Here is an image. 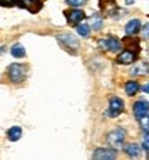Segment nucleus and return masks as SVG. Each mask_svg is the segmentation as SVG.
<instances>
[{"label":"nucleus","mask_w":149,"mask_h":160,"mask_svg":"<svg viewBox=\"0 0 149 160\" xmlns=\"http://www.w3.org/2000/svg\"><path fill=\"white\" fill-rule=\"evenodd\" d=\"M17 6L29 10L31 12H37L39 10L42 8L43 3L40 2V0H18V4Z\"/></svg>","instance_id":"obj_9"},{"label":"nucleus","mask_w":149,"mask_h":160,"mask_svg":"<svg viewBox=\"0 0 149 160\" xmlns=\"http://www.w3.org/2000/svg\"><path fill=\"white\" fill-rule=\"evenodd\" d=\"M144 35L147 36V38H149V24L145 25V28H144Z\"/></svg>","instance_id":"obj_23"},{"label":"nucleus","mask_w":149,"mask_h":160,"mask_svg":"<svg viewBox=\"0 0 149 160\" xmlns=\"http://www.w3.org/2000/svg\"><path fill=\"white\" fill-rule=\"evenodd\" d=\"M123 111H124L123 99L119 98V97H112L111 101H109V109H108L107 115L109 118H116V116H119Z\"/></svg>","instance_id":"obj_5"},{"label":"nucleus","mask_w":149,"mask_h":160,"mask_svg":"<svg viewBox=\"0 0 149 160\" xmlns=\"http://www.w3.org/2000/svg\"><path fill=\"white\" fill-rule=\"evenodd\" d=\"M124 138H126V130L124 128H115L112 130L111 132L107 134V142L112 146V149L117 151L123 146V142H124Z\"/></svg>","instance_id":"obj_2"},{"label":"nucleus","mask_w":149,"mask_h":160,"mask_svg":"<svg viewBox=\"0 0 149 160\" xmlns=\"http://www.w3.org/2000/svg\"><path fill=\"white\" fill-rule=\"evenodd\" d=\"M8 79L11 80V83L18 84L22 83L26 79V65L24 64H11L7 69Z\"/></svg>","instance_id":"obj_1"},{"label":"nucleus","mask_w":149,"mask_h":160,"mask_svg":"<svg viewBox=\"0 0 149 160\" xmlns=\"http://www.w3.org/2000/svg\"><path fill=\"white\" fill-rule=\"evenodd\" d=\"M142 90H144V91L147 92V94H149V83H147V84H145L144 87H142Z\"/></svg>","instance_id":"obj_24"},{"label":"nucleus","mask_w":149,"mask_h":160,"mask_svg":"<svg viewBox=\"0 0 149 160\" xmlns=\"http://www.w3.org/2000/svg\"><path fill=\"white\" fill-rule=\"evenodd\" d=\"M66 2V4L68 6H71V7H82L83 4H84L87 0H65Z\"/></svg>","instance_id":"obj_20"},{"label":"nucleus","mask_w":149,"mask_h":160,"mask_svg":"<svg viewBox=\"0 0 149 160\" xmlns=\"http://www.w3.org/2000/svg\"><path fill=\"white\" fill-rule=\"evenodd\" d=\"M98 46L104 51H117L122 47V43H120V40L113 38V36H107V38L99 39Z\"/></svg>","instance_id":"obj_4"},{"label":"nucleus","mask_w":149,"mask_h":160,"mask_svg":"<svg viewBox=\"0 0 149 160\" xmlns=\"http://www.w3.org/2000/svg\"><path fill=\"white\" fill-rule=\"evenodd\" d=\"M124 90H126V92H127V95L134 97L138 92V90H140V84H138L137 82H134V80H130V82L126 83Z\"/></svg>","instance_id":"obj_16"},{"label":"nucleus","mask_w":149,"mask_h":160,"mask_svg":"<svg viewBox=\"0 0 149 160\" xmlns=\"http://www.w3.org/2000/svg\"><path fill=\"white\" fill-rule=\"evenodd\" d=\"M18 4V0H0V6L2 7H12V6Z\"/></svg>","instance_id":"obj_21"},{"label":"nucleus","mask_w":149,"mask_h":160,"mask_svg":"<svg viewBox=\"0 0 149 160\" xmlns=\"http://www.w3.org/2000/svg\"><path fill=\"white\" fill-rule=\"evenodd\" d=\"M21 135H22V128L18 127V126H14V127H11L7 131V137L11 142L18 141V139L21 138Z\"/></svg>","instance_id":"obj_15"},{"label":"nucleus","mask_w":149,"mask_h":160,"mask_svg":"<svg viewBox=\"0 0 149 160\" xmlns=\"http://www.w3.org/2000/svg\"><path fill=\"white\" fill-rule=\"evenodd\" d=\"M135 0H126V4H132Z\"/></svg>","instance_id":"obj_26"},{"label":"nucleus","mask_w":149,"mask_h":160,"mask_svg":"<svg viewBox=\"0 0 149 160\" xmlns=\"http://www.w3.org/2000/svg\"><path fill=\"white\" fill-rule=\"evenodd\" d=\"M57 40L66 51L72 52V54H76V50H79V46H80L79 44V40L76 39L73 35H71V33H62V35H58Z\"/></svg>","instance_id":"obj_3"},{"label":"nucleus","mask_w":149,"mask_h":160,"mask_svg":"<svg viewBox=\"0 0 149 160\" xmlns=\"http://www.w3.org/2000/svg\"><path fill=\"white\" fill-rule=\"evenodd\" d=\"M10 52H11V55L14 57V58H24L25 54H26L24 46H22L21 43H15V44L11 47V50H10Z\"/></svg>","instance_id":"obj_14"},{"label":"nucleus","mask_w":149,"mask_h":160,"mask_svg":"<svg viewBox=\"0 0 149 160\" xmlns=\"http://www.w3.org/2000/svg\"><path fill=\"white\" fill-rule=\"evenodd\" d=\"M88 26L90 29H94V31H101L102 26H104V18H102L101 14H92L88 19Z\"/></svg>","instance_id":"obj_12"},{"label":"nucleus","mask_w":149,"mask_h":160,"mask_svg":"<svg viewBox=\"0 0 149 160\" xmlns=\"http://www.w3.org/2000/svg\"><path fill=\"white\" fill-rule=\"evenodd\" d=\"M130 73L132 76H147L149 75V65L145 61H140L131 68Z\"/></svg>","instance_id":"obj_11"},{"label":"nucleus","mask_w":149,"mask_h":160,"mask_svg":"<svg viewBox=\"0 0 149 160\" xmlns=\"http://www.w3.org/2000/svg\"><path fill=\"white\" fill-rule=\"evenodd\" d=\"M76 32H77L82 38H88V36H90V26L87 24H79L76 26Z\"/></svg>","instance_id":"obj_18"},{"label":"nucleus","mask_w":149,"mask_h":160,"mask_svg":"<svg viewBox=\"0 0 149 160\" xmlns=\"http://www.w3.org/2000/svg\"><path fill=\"white\" fill-rule=\"evenodd\" d=\"M140 124L144 131H147V134H149V116H144V118L140 119Z\"/></svg>","instance_id":"obj_19"},{"label":"nucleus","mask_w":149,"mask_h":160,"mask_svg":"<svg viewBox=\"0 0 149 160\" xmlns=\"http://www.w3.org/2000/svg\"><path fill=\"white\" fill-rule=\"evenodd\" d=\"M117 152L112 148H98L92 152V160H116Z\"/></svg>","instance_id":"obj_6"},{"label":"nucleus","mask_w":149,"mask_h":160,"mask_svg":"<svg viewBox=\"0 0 149 160\" xmlns=\"http://www.w3.org/2000/svg\"><path fill=\"white\" fill-rule=\"evenodd\" d=\"M132 111H134V116L140 120L141 118H144V116H147L149 113V102L148 101H144V99H141V101H137L134 104V108H132Z\"/></svg>","instance_id":"obj_7"},{"label":"nucleus","mask_w":149,"mask_h":160,"mask_svg":"<svg viewBox=\"0 0 149 160\" xmlns=\"http://www.w3.org/2000/svg\"><path fill=\"white\" fill-rule=\"evenodd\" d=\"M66 19L71 25H79V22L84 19V12L82 10H71V11H66L65 12Z\"/></svg>","instance_id":"obj_10"},{"label":"nucleus","mask_w":149,"mask_h":160,"mask_svg":"<svg viewBox=\"0 0 149 160\" xmlns=\"http://www.w3.org/2000/svg\"><path fill=\"white\" fill-rule=\"evenodd\" d=\"M142 146H144L145 151L149 152V134H147L144 137V139H142Z\"/></svg>","instance_id":"obj_22"},{"label":"nucleus","mask_w":149,"mask_h":160,"mask_svg":"<svg viewBox=\"0 0 149 160\" xmlns=\"http://www.w3.org/2000/svg\"><path fill=\"white\" fill-rule=\"evenodd\" d=\"M124 152L130 158H138L141 153V149H140V145H137V144H128L124 146Z\"/></svg>","instance_id":"obj_17"},{"label":"nucleus","mask_w":149,"mask_h":160,"mask_svg":"<svg viewBox=\"0 0 149 160\" xmlns=\"http://www.w3.org/2000/svg\"><path fill=\"white\" fill-rule=\"evenodd\" d=\"M135 59H137V54H135L134 51H131V50H124V51H122L120 54L117 55L116 62L122 64V65H128V64H132Z\"/></svg>","instance_id":"obj_8"},{"label":"nucleus","mask_w":149,"mask_h":160,"mask_svg":"<svg viewBox=\"0 0 149 160\" xmlns=\"http://www.w3.org/2000/svg\"><path fill=\"white\" fill-rule=\"evenodd\" d=\"M4 51H6V47H0V55L4 54Z\"/></svg>","instance_id":"obj_25"},{"label":"nucleus","mask_w":149,"mask_h":160,"mask_svg":"<svg viewBox=\"0 0 149 160\" xmlns=\"http://www.w3.org/2000/svg\"><path fill=\"white\" fill-rule=\"evenodd\" d=\"M140 29H141V21L140 19H131V21L127 22L124 31H126V35L131 36V35H135V33L140 32Z\"/></svg>","instance_id":"obj_13"}]
</instances>
